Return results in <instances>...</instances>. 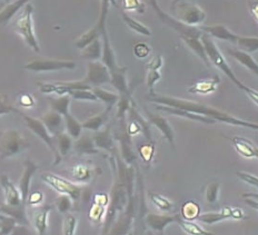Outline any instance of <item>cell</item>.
I'll use <instances>...</instances> for the list:
<instances>
[{
	"mask_svg": "<svg viewBox=\"0 0 258 235\" xmlns=\"http://www.w3.org/2000/svg\"><path fill=\"white\" fill-rule=\"evenodd\" d=\"M24 68L31 72H55L62 69H75L76 63L62 60H37L26 64Z\"/></svg>",
	"mask_w": 258,
	"mask_h": 235,
	"instance_id": "cell-12",
	"label": "cell"
},
{
	"mask_svg": "<svg viewBox=\"0 0 258 235\" xmlns=\"http://www.w3.org/2000/svg\"><path fill=\"white\" fill-rule=\"evenodd\" d=\"M173 12L175 14V19L191 27L203 24L206 19V13L198 5L184 2V0L173 3Z\"/></svg>",
	"mask_w": 258,
	"mask_h": 235,
	"instance_id": "cell-6",
	"label": "cell"
},
{
	"mask_svg": "<svg viewBox=\"0 0 258 235\" xmlns=\"http://www.w3.org/2000/svg\"><path fill=\"white\" fill-rule=\"evenodd\" d=\"M93 140L97 149H104L110 153L114 151V137L111 134L110 126H107L103 131L96 132Z\"/></svg>",
	"mask_w": 258,
	"mask_h": 235,
	"instance_id": "cell-20",
	"label": "cell"
},
{
	"mask_svg": "<svg viewBox=\"0 0 258 235\" xmlns=\"http://www.w3.org/2000/svg\"><path fill=\"white\" fill-rule=\"evenodd\" d=\"M250 9H251L252 16H254L255 19L257 20V23H258V3H254V4H252Z\"/></svg>",
	"mask_w": 258,
	"mask_h": 235,
	"instance_id": "cell-60",
	"label": "cell"
},
{
	"mask_svg": "<svg viewBox=\"0 0 258 235\" xmlns=\"http://www.w3.org/2000/svg\"><path fill=\"white\" fill-rule=\"evenodd\" d=\"M229 218H233V220H246L247 217L240 208L226 206L218 212L204 213V214L200 215L197 220H200L201 222L205 224H208V225H213V224H216L225 220H229Z\"/></svg>",
	"mask_w": 258,
	"mask_h": 235,
	"instance_id": "cell-11",
	"label": "cell"
},
{
	"mask_svg": "<svg viewBox=\"0 0 258 235\" xmlns=\"http://www.w3.org/2000/svg\"><path fill=\"white\" fill-rule=\"evenodd\" d=\"M10 235H34V234H32V232L28 228V225L17 224Z\"/></svg>",
	"mask_w": 258,
	"mask_h": 235,
	"instance_id": "cell-54",
	"label": "cell"
},
{
	"mask_svg": "<svg viewBox=\"0 0 258 235\" xmlns=\"http://www.w3.org/2000/svg\"><path fill=\"white\" fill-rule=\"evenodd\" d=\"M147 113V121L149 122L150 125H154L155 127H157L159 132L163 134V136L168 141L170 144V146L175 148V135H174V131L171 128L170 124L168 121L165 119V117L160 116L158 114L155 113H150V111H146Z\"/></svg>",
	"mask_w": 258,
	"mask_h": 235,
	"instance_id": "cell-15",
	"label": "cell"
},
{
	"mask_svg": "<svg viewBox=\"0 0 258 235\" xmlns=\"http://www.w3.org/2000/svg\"><path fill=\"white\" fill-rule=\"evenodd\" d=\"M148 99L153 101L155 104H158L160 106H167V107H174L191 111L194 114L202 115L204 117H207L209 120H213L215 122L225 123V124H229L233 126H240L245 128H250V130L258 131V124L257 123L247 122L244 120H239L237 117H234L224 111L216 109L211 106L204 105L196 103V101L187 100L173 97V96H165V95H157V94H149Z\"/></svg>",
	"mask_w": 258,
	"mask_h": 235,
	"instance_id": "cell-1",
	"label": "cell"
},
{
	"mask_svg": "<svg viewBox=\"0 0 258 235\" xmlns=\"http://www.w3.org/2000/svg\"><path fill=\"white\" fill-rule=\"evenodd\" d=\"M51 211L50 205H44L37 208L32 213V224L37 231V235H45L48 228V215Z\"/></svg>",
	"mask_w": 258,
	"mask_h": 235,
	"instance_id": "cell-18",
	"label": "cell"
},
{
	"mask_svg": "<svg viewBox=\"0 0 258 235\" xmlns=\"http://www.w3.org/2000/svg\"><path fill=\"white\" fill-rule=\"evenodd\" d=\"M42 124H44L47 128V131L49 132V134L52 137H57L58 135L62 134V131L64 128V120L63 116L56 113V111L50 110L46 113L41 117Z\"/></svg>",
	"mask_w": 258,
	"mask_h": 235,
	"instance_id": "cell-17",
	"label": "cell"
},
{
	"mask_svg": "<svg viewBox=\"0 0 258 235\" xmlns=\"http://www.w3.org/2000/svg\"><path fill=\"white\" fill-rule=\"evenodd\" d=\"M2 213H3V212H2V206H0V214H2Z\"/></svg>",
	"mask_w": 258,
	"mask_h": 235,
	"instance_id": "cell-62",
	"label": "cell"
},
{
	"mask_svg": "<svg viewBox=\"0 0 258 235\" xmlns=\"http://www.w3.org/2000/svg\"><path fill=\"white\" fill-rule=\"evenodd\" d=\"M234 45H237L239 48H241L240 50L248 52V54L258 51V38L257 37H245V36L236 35V39H235Z\"/></svg>",
	"mask_w": 258,
	"mask_h": 235,
	"instance_id": "cell-33",
	"label": "cell"
},
{
	"mask_svg": "<svg viewBox=\"0 0 258 235\" xmlns=\"http://www.w3.org/2000/svg\"><path fill=\"white\" fill-rule=\"evenodd\" d=\"M161 75L159 71H155V69H148L147 74V86L149 88V94H154V86L158 81H160Z\"/></svg>",
	"mask_w": 258,
	"mask_h": 235,
	"instance_id": "cell-48",
	"label": "cell"
},
{
	"mask_svg": "<svg viewBox=\"0 0 258 235\" xmlns=\"http://www.w3.org/2000/svg\"><path fill=\"white\" fill-rule=\"evenodd\" d=\"M109 202H110L109 196L105 193H98V194H96L94 197V203H96V204H99V205H103L105 207L109 205Z\"/></svg>",
	"mask_w": 258,
	"mask_h": 235,
	"instance_id": "cell-53",
	"label": "cell"
},
{
	"mask_svg": "<svg viewBox=\"0 0 258 235\" xmlns=\"http://www.w3.org/2000/svg\"><path fill=\"white\" fill-rule=\"evenodd\" d=\"M57 151L58 154L60 155V157L67 156L69 151H71L73 147V138L69 136L67 133H62V134L57 136Z\"/></svg>",
	"mask_w": 258,
	"mask_h": 235,
	"instance_id": "cell-36",
	"label": "cell"
},
{
	"mask_svg": "<svg viewBox=\"0 0 258 235\" xmlns=\"http://www.w3.org/2000/svg\"><path fill=\"white\" fill-rule=\"evenodd\" d=\"M93 92L97 97V99L105 103L107 105V107L112 108L115 105H117L118 100H119V94H114V93L107 92V90L103 89L101 87L93 88Z\"/></svg>",
	"mask_w": 258,
	"mask_h": 235,
	"instance_id": "cell-34",
	"label": "cell"
},
{
	"mask_svg": "<svg viewBox=\"0 0 258 235\" xmlns=\"http://www.w3.org/2000/svg\"><path fill=\"white\" fill-rule=\"evenodd\" d=\"M145 235H155L153 231H147L146 233H145Z\"/></svg>",
	"mask_w": 258,
	"mask_h": 235,
	"instance_id": "cell-61",
	"label": "cell"
},
{
	"mask_svg": "<svg viewBox=\"0 0 258 235\" xmlns=\"http://www.w3.org/2000/svg\"><path fill=\"white\" fill-rule=\"evenodd\" d=\"M138 151H139V155H141L142 158L144 159V162H146L147 164L152 162V159L154 157V154H155V146H154L153 143L142 145L141 147H139Z\"/></svg>",
	"mask_w": 258,
	"mask_h": 235,
	"instance_id": "cell-46",
	"label": "cell"
},
{
	"mask_svg": "<svg viewBox=\"0 0 258 235\" xmlns=\"http://www.w3.org/2000/svg\"><path fill=\"white\" fill-rule=\"evenodd\" d=\"M110 110H111L110 107H107L103 113L89 117L88 120H86L84 123H82L83 128H86V130L93 131V132H99L100 128L106 124L107 121H108Z\"/></svg>",
	"mask_w": 258,
	"mask_h": 235,
	"instance_id": "cell-25",
	"label": "cell"
},
{
	"mask_svg": "<svg viewBox=\"0 0 258 235\" xmlns=\"http://www.w3.org/2000/svg\"><path fill=\"white\" fill-rule=\"evenodd\" d=\"M64 120V128H66L67 134L71 136L73 140H78L82 136L83 132V125L82 123H79L75 117L69 113L66 116H63Z\"/></svg>",
	"mask_w": 258,
	"mask_h": 235,
	"instance_id": "cell-29",
	"label": "cell"
},
{
	"mask_svg": "<svg viewBox=\"0 0 258 235\" xmlns=\"http://www.w3.org/2000/svg\"><path fill=\"white\" fill-rule=\"evenodd\" d=\"M176 222L179 224V226L181 227L182 231L188 235H215L214 233H211L206 231V229H204L200 224H197L194 221L182 220L180 216L177 218Z\"/></svg>",
	"mask_w": 258,
	"mask_h": 235,
	"instance_id": "cell-31",
	"label": "cell"
},
{
	"mask_svg": "<svg viewBox=\"0 0 258 235\" xmlns=\"http://www.w3.org/2000/svg\"><path fill=\"white\" fill-rule=\"evenodd\" d=\"M19 103L24 107H31L35 104V99L32 98V96L29 94H23L19 97Z\"/></svg>",
	"mask_w": 258,
	"mask_h": 235,
	"instance_id": "cell-55",
	"label": "cell"
},
{
	"mask_svg": "<svg viewBox=\"0 0 258 235\" xmlns=\"http://www.w3.org/2000/svg\"><path fill=\"white\" fill-rule=\"evenodd\" d=\"M17 224L18 223L15 218L4 214V213L0 214V232H2L4 235L12 234V232L14 231V228L16 227Z\"/></svg>",
	"mask_w": 258,
	"mask_h": 235,
	"instance_id": "cell-40",
	"label": "cell"
},
{
	"mask_svg": "<svg viewBox=\"0 0 258 235\" xmlns=\"http://www.w3.org/2000/svg\"><path fill=\"white\" fill-rule=\"evenodd\" d=\"M84 81L87 83L91 88L100 87L105 84L111 82L109 69L101 62H88L87 74Z\"/></svg>",
	"mask_w": 258,
	"mask_h": 235,
	"instance_id": "cell-10",
	"label": "cell"
},
{
	"mask_svg": "<svg viewBox=\"0 0 258 235\" xmlns=\"http://www.w3.org/2000/svg\"><path fill=\"white\" fill-rule=\"evenodd\" d=\"M149 5L153 7L156 15H157L158 18L161 20V23L168 26L171 29H174L176 33L179 35L180 38L186 42V45L189 47L207 66H211V62L208 60L205 48H204V45L202 42L203 31L201 30V28L191 27V26L182 24L181 21L171 17V16L167 15L160 9L157 2H155V0L149 2Z\"/></svg>",
	"mask_w": 258,
	"mask_h": 235,
	"instance_id": "cell-2",
	"label": "cell"
},
{
	"mask_svg": "<svg viewBox=\"0 0 258 235\" xmlns=\"http://www.w3.org/2000/svg\"><path fill=\"white\" fill-rule=\"evenodd\" d=\"M108 8H109V2L104 0L101 2V10L99 15V19L97 21V24L94 26L93 28L86 31L85 34L77 38L75 41V46H76L78 49L84 50L86 47L90 45L91 42L95 41L96 39H99V37L103 34V30L106 27V20H107V15H108Z\"/></svg>",
	"mask_w": 258,
	"mask_h": 235,
	"instance_id": "cell-9",
	"label": "cell"
},
{
	"mask_svg": "<svg viewBox=\"0 0 258 235\" xmlns=\"http://www.w3.org/2000/svg\"><path fill=\"white\" fill-rule=\"evenodd\" d=\"M228 54L232 55L239 64H241L248 71L258 76V64L248 52H245L240 49H229Z\"/></svg>",
	"mask_w": 258,
	"mask_h": 235,
	"instance_id": "cell-24",
	"label": "cell"
},
{
	"mask_svg": "<svg viewBox=\"0 0 258 235\" xmlns=\"http://www.w3.org/2000/svg\"><path fill=\"white\" fill-rule=\"evenodd\" d=\"M2 212L10 217L15 218L18 224H23V225H29L28 218L26 215V206H8V205H2Z\"/></svg>",
	"mask_w": 258,
	"mask_h": 235,
	"instance_id": "cell-27",
	"label": "cell"
},
{
	"mask_svg": "<svg viewBox=\"0 0 258 235\" xmlns=\"http://www.w3.org/2000/svg\"><path fill=\"white\" fill-rule=\"evenodd\" d=\"M103 56V44L100 39H96L82 50V57L88 62H98Z\"/></svg>",
	"mask_w": 258,
	"mask_h": 235,
	"instance_id": "cell-28",
	"label": "cell"
},
{
	"mask_svg": "<svg viewBox=\"0 0 258 235\" xmlns=\"http://www.w3.org/2000/svg\"><path fill=\"white\" fill-rule=\"evenodd\" d=\"M71 96L63 95L58 96V97L50 99V107L51 110L56 111V113L60 114L62 116H66L69 114V105H71Z\"/></svg>",
	"mask_w": 258,
	"mask_h": 235,
	"instance_id": "cell-32",
	"label": "cell"
},
{
	"mask_svg": "<svg viewBox=\"0 0 258 235\" xmlns=\"http://www.w3.org/2000/svg\"><path fill=\"white\" fill-rule=\"evenodd\" d=\"M38 86L41 93L52 94L56 93V83H38Z\"/></svg>",
	"mask_w": 258,
	"mask_h": 235,
	"instance_id": "cell-52",
	"label": "cell"
},
{
	"mask_svg": "<svg viewBox=\"0 0 258 235\" xmlns=\"http://www.w3.org/2000/svg\"><path fill=\"white\" fill-rule=\"evenodd\" d=\"M161 66H163V58H161V56H156L147 64V69H155V71H159Z\"/></svg>",
	"mask_w": 258,
	"mask_h": 235,
	"instance_id": "cell-56",
	"label": "cell"
},
{
	"mask_svg": "<svg viewBox=\"0 0 258 235\" xmlns=\"http://www.w3.org/2000/svg\"><path fill=\"white\" fill-rule=\"evenodd\" d=\"M122 7L126 10H138L139 13L144 12V5L138 0H126L122 2Z\"/></svg>",
	"mask_w": 258,
	"mask_h": 235,
	"instance_id": "cell-50",
	"label": "cell"
},
{
	"mask_svg": "<svg viewBox=\"0 0 258 235\" xmlns=\"http://www.w3.org/2000/svg\"><path fill=\"white\" fill-rule=\"evenodd\" d=\"M179 215H163L156 214V213H148L145 216V223L146 225L154 232H157L159 235H164L165 228L167 227L170 223L177 221Z\"/></svg>",
	"mask_w": 258,
	"mask_h": 235,
	"instance_id": "cell-14",
	"label": "cell"
},
{
	"mask_svg": "<svg viewBox=\"0 0 258 235\" xmlns=\"http://www.w3.org/2000/svg\"><path fill=\"white\" fill-rule=\"evenodd\" d=\"M219 189H220V184L218 182H212V183H209L207 185L206 191H205V197L209 204H216L217 203Z\"/></svg>",
	"mask_w": 258,
	"mask_h": 235,
	"instance_id": "cell-41",
	"label": "cell"
},
{
	"mask_svg": "<svg viewBox=\"0 0 258 235\" xmlns=\"http://www.w3.org/2000/svg\"><path fill=\"white\" fill-rule=\"evenodd\" d=\"M156 109L161 110V111H165V113H168V114L175 115V116L184 117V119L190 120V121H194V122H200V123H203V124H214V123H216V122L213 121V120L207 119V117H204V116L198 115V114H194V113H191V111L179 109V108L167 107V106L157 105V106H156Z\"/></svg>",
	"mask_w": 258,
	"mask_h": 235,
	"instance_id": "cell-19",
	"label": "cell"
},
{
	"mask_svg": "<svg viewBox=\"0 0 258 235\" xmlns=\"http://www.w3.org/2000/svg\"><path fill=\"white\" fill-rule=\"evenodd\" d=\"M201 215V206L194 201H187L181 206L180 217L186 221H195Z\"/></svg>",
	"mask_w": 258,
	"mask_h": 235,
	"instance_id": "cell-30",
	"label": "cell"
},
{
	"mask_svg": "<svg viewBox=\"0 0 258 235\" xmlns=\"http://www.w3.org/2000/svg\"><path fill=\"white\" fill-rule=\"evenodd\" d=\"M149 197L154 204L157 206L160 211L168 212L173 208V203H171L167 197L163 196L161 194L155 193V192H149Z\"/></svg>",
	"mask_w": 258,
	"mask_h": 235,
	"instance_id": "cell-39",
	"label": "cell"
},
{
	"mask_svg": "<svg viewBox=\"0 0 258 235\" xmlns=\"http://www.w3.org/2000/svg\"><path fill=\"white\" fill-rule=\"evenodd\" d=\"M0 184H2L5 192V200H6V205L8 206H20L23 205L21 203V196L19 190L16 188L10 179L6 174L0 175ZM25 206V205H24Z\"/></svg>",
	"mask_w": 258,
	"mask_h": 235,
	"instance_id": "cell-16",
	"label": "cell"
},
{
	"mask_svg": "<svg viewBox=\"0 0 258 235\" xmlns=\"http://www.w3.org/2000/svg\"><path fill=\"white\" fill-rule=\"evenodd\" d=\"M77 227V218L73 214H67L63 218L62 233L63 235H75Z\"/></svg>",
	"mask_w": 258,
	"mask_h": 235,
	"instance_id": "cell-42",
	"label": "cell"
},
{
	"mask_svg": "<svg viewBox=\"0 0 258 235\" xmlns=\"http://www.w3.org/2000/svg\"><path fill=\"white\" fill-rule=\"evenodd\" d=\"M20 115L23 116L24 121L26 122L27 127H28L29 130L32 133H34V134L37 137H39L40 140L46 144L47 147L50 149V152L52 153L53 157H55V161H53V165H55V166H56V165L59 162H60L62 158L60 157V155L58 154L56 144H55V142H53V138L49 134V132L47 131L46 126L42 124V122L40 120H37V119H35V117H31V116H28V115H26V114H23V113H21Z\"/></svg>",
	"mask_w": 258,
	"mask_h": 235,
	"instance_id": "cell-8",
	"label": "cell"
},
{
	"mask_svg": "<svg viewBox=\"0 0 258 235\" xmlns=\"http://www.w3.org/2000/svg\"><path fill=\"white\" fill-rule=\"evenodd\" d=\"M56 206H57L59 212L63 213V214H66V213H68L69 211L72 210V207H73V200H72L69 196L60 195V196H59L58 199H57Z\"/></svg>",
	"mask_w": 258,
	"mask_h": 235,
	"instance_id": "cell-47",
	"label": "cell"
},
{
	"mask_svg": "<svg viewBox=\"0 0 258 235\" xmlns=\"http://www.w3.org/2000/svg\"><path fill=\"white\" fill-rule=\"evenodd\" d=\"M236 175L238 178L244 181L245 183L249 184L251 186H255V188L258 189V178L255 175L249 174V173H245V172H236ZM243 199H251V200H258V193H244L241 195Z\"/></svg>",
	"mask_w": 258,
	"mask_h": 235,
	"instance_id": "cell-38",
	"label": "cell"
},
{
	"mask_svg": "<svg viewBox=\"0 0 258 235\" xmlns=\"http://www.w3.org/2000/svg\"><path fill=\"white\" fill-rule=\"evenodd\" d=\"M74 148L80 155H95L99 151L96 148L93 137L83 135L78 140H76L74 144Z\"/></svg>",
	"mask_w": 258,
	"mask_h": 235,
	"instance_id": "cell-26",
	"label": "cell"
},
{
	"mask_svg": "<svg viewBox=\"0 0 258 235\" xmlns=\"http://www.w3.org/2000/svg\"><path fill=\"white\" fill-rule=\"evenodd\" d=\"M245 203L248 205L250 208L255 211H258V201L257 200H251V199H244Z\"/></svg>",
	"mask_w": 258,
	"mask_h": 235,
	"instance_id": "cell-59",
	"label": "cell"
},
{
	"mask_svg": "<svg viewBox=\"0 0 258 235\" xmlns=\"http://www.w3.org/2000/svg\"><path fill=\"white\" fill-rule=\"evenodd\" d=\"M27 4H28L27 0H16V2L8 3L6 6L0 10V26L7 25L13 19L14 16L21 8H24Z\"/></svg>",
	"mask_w": 258,
	"mask_h": 235,
	"instance_id": "cell-23",
	"label": "cell"
},
{
	"mask_svg": "<svg viewBox=\"0 0 258 235\" xmlns=\"http://www.w3.org/2000/svg\"><path fill=\"white\" fill-rule=\"evenodd\" d=\"M247 96H248V97L254 101V103L256 104V105H258V92L257 90H255V89H252V88H248V90H247V92L245 93Z\"/></svg>",
	"mask_w": 258,
	"mask_h": 235,
	"instance_id": "cell-58",
	"label": "cell"
},
{
	"mask_svg": "<svg viewBox=\"0 0 258 235\" xmlns=\"http://www.w3.org/2000/svg\"><path fill=\"white\" fill-rule=\"evenodd\" d=\"M201 30L208 36L215 37V38L222 39L225 41H229V42H232V44H234L235 39H236V34H233L232 31L226 28L223 25L204 26V27L201 28Z\"/></svg>",
	"mask_w": 258,
	"mask_h": 235,
	"instance_id": "cell-21",
	"label": "cell"
},
{
	"mask_svg": "<svg viewBox=\"0 0 258 235\" xmlns=\"http://www.w3.org/2000/svg\"><path fill=\"white\" fill-rule=\"evenodd\" d=\"M105 214H106V207L94 203L89 211V220L93 221L94 223H100L104 220Z\"/></svg>",
	"mask_w": 258,
	"mask_h": 235,
	"instance_id": "cell-43",
	"label": "cell"
},
{
	"mask_svg": "<svg viewBox=\"0 0 258 235\" xmlns=\"http://www.w3.org/2000/svg\"><path fill=\"white\" fill-rule=\"evenodd\" d=\"M37 169H38V166H37L36 163H34L32 161H26L24 172L19 181V192L21 196V203H23V205L25 206H26V203L28 202V196L30 194L31 179L37 172Z\"/></svg>",
	"mask_w": 258,
	"mask_h": 235,
	"instance_id": "cell-13",
	"label": "cell"
},
{
	"mask_svg": "<svg viewBox=\"0 0 258 235\" xmlns=\"http://www.w3.org/2000/svg\"><path fill=\"white\" fill-rule=\"evenodd\" d=\"M219 82H220L219 76L215 75V76L212 78L204 79V81H200L195 84H192L191 86L188 88V92L191 94H202V95L211 94L216 90Z\"/></svg>",
	"mask_w": 258,
	"mask_h": 235,
	"instance_id": "cell-22",
	"label": "cell"
},
{
	"mask_svg": "<svg viewBox=\"0 0 258 235\" xmlns=\"http://www.w3.org/2000/svg\"><path fill=\"white\" fill-rule=\"evenodd\" d=\"M69 96L72 98L77 100H87V101H98L95 96L93 89L89 90H74V92L69 93Z\"/></svg>",
	"mask_w": 258,
	"mask_h": 235,
	"instance_id": "cell-44",
	"label": "cell"
},
{
	"mask_svg": "<svg viewBox=\"0 0 258 235\" xmlns=\"http://www.w3.org/2000/svg\"><path fill=\"white\" fill-rule=\"evenodd\" d=\"M115 220H116V217L112 216V215L107 214L105 216V225H104V228H103V232H101L100 235H108V233L110 231V227H111L112 224H114Z\"/></svg>",
	"mask_w": 258,
	"mask_h": 235,
	"instance_id": "cell-57",
	"label": "cell"
},
{
	"mask_svg": "<svg viewBox=\"0 0 258 235\" xmlns=\"http://www.w3.org/2000/svg\"><path fill=\"white\" fill-rule=\"evenodd\" d=\"M10 113L21 114L17 108H15L14 106L10 104V101L6 95L0 94V115H6Z\"/></svg>",
	"mask_w": 258,
	"mask_h": 235,
	"instance_id": "cell-45",
	"label": "cell"
},
{
	"mask_svg": "<svg viewBox=\"0 0 258 235\" xmlns=\"http://www.w3.org/2000/svg\"><path fill=\"white\" fill-rule=\"evenodd\" d=\"M0 235H4V234H3V233H2V232H0Z\"/></svg>",
	"mask_w": 258,
	"mask_h": 235,
	"instance_id": "cell-63",
	"label": "cell"
},
{
	"mask_svg": "<svg viewBox=\"0 0 258 235\" xmlns=\"http://www.w3.org/2000/svg\"><path fill=\"white\" fill-rule=\"evenodd\" d=\"M202 42L204 45V48H205L206 55L208 57L209 62L214 64V65L216 66L218 69H220V71L224 73V75H226V76H227L230 79V81H232L240 90H243L244 93H246L249 87L246 86V85H244L237 77L235 76L233 69L229 67L227 62L225 61V58L223 57L222 52L218 50L216 44H215V42L213 41L212 37L206 35V34H203Z\"/></svg>",
	"mask_w": 258,
	"mask_h": 235,
	"instance_id": "cell-4",
	"label": "cell"
},
{
	"mask_svg": "<svg viewBox=\"0 0 258 235\" xmlns=\"http://www.w3.org/2000/svg\"><path fill=\"white\" fill-rule=\"evenodd\" d=\"M72 174L73 179L76 182H79V183H87L91 179V175H93L91 169L83 164L75 165L72 169Z\"/></svg>",
	"mask_w": 258,
	"mask_h": 235,
	"instance_id": "cell-37",
	"label": "cell"
},
{
	"mask_svg": "<svg viewBox=\"0 0 258 235\" xmlns=\"http://www.w3.org/2000/svg\"><path fill=\"white\" fill-rule=\"evenodd\" d=\"M41 180L47 185H49L51 189L55 190L60 195L69 196L73 202H77L82 197V188L79 185L69 182L66 179H62L60 176H57L51 173H45L41 175Z\"/></svg>",
	"mask_w": 258,
	"mask_h": 235,
	"instance_id": "cell-7",
	"label": "cell"
},
{
	"mask_svg": "<svg viewBox=\"0 0 258 235\" xmlns=\"http://www.w3.org/2000/svg\"><path fill=\"white\" fill-rule=\"evenodd\" d=\"M134 54L137 58L143 60V58H146L150 54V47L145 42H139L134 47Z\"/></svg>",
	"mask_w": 258,
	"mask_h": 235,
	"instance_id": "cell-49",
	"label": "cell"
},
{
	"mask_svg": "<svg viewBox=\"0 0 258 235\" xmlns=\"http://www.w3.org/2000/svg\"><path fill=\"white\" fill-rule=\"evenodd\" d=\"M42 199H44V194L39 191L32 192V193L29 194L28 196V203L30 205H38L41 203Z\"/></svg>",
	"mask_w": 258,
	"mask_h": 235,
	"instance_id": "cell-51",
	"label": "cell"
},
{
	"mask_svg": "<svg viewBox=\"0 0 258 235\" xmlns=\"http://www.w3.org/2000/svg\"><path fill=\"white\" fill-rule=\"evenodd\" d=\"M121 17H122L123 21H125V23H126V25L132 30L136 31V33L141 34V35H144V36H150V35H152V31H150V29L148 27H146V26L141 24L136 19H134L133 17H131V16L127 15L125 12H121Z\"/></svg>",
	"mask_w": 258,
	"mask_h": 235,
	"instance_id": "cell-35",
	"label": "cell"
},
{
	"mask_svg": "<svg viewBox=\"0 0 258 235\" xmlns=\"http://www.w3.org/2000/svg\"><path fill=\"white\" fill-rule=\"evenodd\" d=\"M30 147L28 138L15 130L0 131V157L10 158Z\"/></svg>",
	"mask_w": 258,
	"mask_h": 235,
	"instance_id": "cell-3",
	"label": "cell"
},
{
	"mask_svg": "<svg viewBox=\"0 0 258 235\" xmlns=\"http://www.w3.org/2000/svg\"><path fill=\"white\" fill-rule=\"evenodd\" d=\"M32 17H34V7L31 6V4H27L24 7L23 14L20 15L18 20L16 21L15 28L16 31L23 37L27 46L36 52H40V45L35 35Z\"/></svg>",
	"mask_w": 258,
	"mask_h": 235,
	"instance_id": "cell-5",
	"label": "cell"
}]
</instances>
